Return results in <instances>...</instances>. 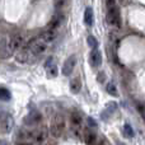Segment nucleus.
Here are the masks:
<instances>
[{
	"mask_svg": "<svg viewBox=\"0 0 145 145\" xmlns=\"http://www.w3.org/2000/svg\"><path fill=\"white\" fill-rule=\"evenodd\" d=\"M93 22H94V14H93V9L90 7L85 8L84 10V23L88 27H92Z\"/></svg>",
	"mask_w": 145,
	"mask_h": 145,
	"instance_id": "2eb2a0df",
	"label": "nucleus"
},
{
	"mask_svg": "<svg viewBox=\"0 0 145 145\" xmlns=\"http://www.w3.org/2000/svg\"><path fill=\"white\" fill-rule=\"evenodd\" d=\"M87 42H88V46H89L92 50H97V47H98V41H97V38H95L94 36H88Z\"/></svg>",
	"mask_w": 145,
	"mask_h": 145,
	"instance_id": "412c9836",
	"label": "nucleus"
},
{
	"mask_svg": "<svg viewBox=\"0 0 145 145\" xmlns=\"http://www.w3.org/2000/svg\"><path fill=\"white\" fill-rule=\"evenodd\" d=\"M56 37H57V35H56L55 31H50V29H47L46 32H43L38 38H40L41 41H43L45 43H47V45H48V43L54 42V41L56 40Z\"/></svg>",
	"mask_w": 145,
	"mask_h": 145,
	"instance_id": "ddd939ff",
	"label": "nucleus"
},
{
	"mask_svg": "<svg viewBox=\"0 0 145 145\" xmlns=\"http://www.w3.org/2000/svg\"><path fill=\"white\" fill-rule=\"evenodd\" d=\"M116 108H117V105H116L115 102H110V103H108V105L106 106L105 112L102 113V118H103V120H106V118L110 117V116L116 111Z\"/></svg>",
	"mask_w": 145,
	"mask_h": 145,
	"instance_id": "dca6fc26",
	"label": "nucleus"
},
{
	"mask_svg": "<svg viewBox=\"0 0 145 145\" xmlns=\"http://www.w3.org/2000/svg\"><path fill=\"white\" fill-rule=\"evenodd\" d=\"M107 23L113 28L121 27L120 9L116 5L115 0H108L107 1Z\"/></svg>",
	"mask_w": 145,
	"mask_h": 145,
	"instance_id": "f257e3e1",
	"label": "nucleus"
},
{
	"mask_svg": "<svg viewBox=\"0 0 145 145\" xmlns=\"http://www.w3.org/2000/svg\"><path fill=\"white\" fill-rule=\"evenodd\" d=\"M1 127H3V131L4 133H10L14 127V121H13V117L12 115L9 113H1Z\"/></svg>",
	"mask_w": 145,
	"mask_h": 145,
	"instance_id": "423d86ee",
	"label": "nucleus"
},
{
	"mask_svg": "<svg viewBox=\"0 0 145 145\" xmlns=\"http://www.w3.org/2000/svg\"><path fill=\"white\" fill-rule=\"evenodd\" d=\"M12 98V94L7 89V88H0V101H4V102H8Z\"/></svg>",
	"mask_w": 145,
	"mask_h": 145,
	"instance_id": "6ab92c4d",
	"label": "nucleus"
},
{
	"mask_svg": "<svg viewBox=\"0 0 145 145\" xmlns=\"http://www.w3.org/2000/svg\"><path fill=\"white\" fill-rule=\"evenodd\" d=\"M87 123H88V127H89V129H97L98 127L97 122H95L92 117H88L87 118Z\"/></svg>",
	"mask_w": 145,
	"mask_h": 145,
	"instance_id": "b1692460",
	"label": "nucleus"
},
{
	"mask_svg": "<svg viewBox=\"0 0 145 145\" xmlns=\"http://www.w3.org/2000/svg\"><path fill=\"white\" fill-rule=\"evenodd\" d=\"M0 145H8V143L5 140H0Z\"/></svg>",
	"mask_w": 145,
	"mask_h": 145,
	"instance_id": "a878e982",
	"label": "nucleus"
},
{
	"mask_svg": "<svg viewBox=\"0 0 145 145\" xmlns=\"http://www.w3.org/2000/svg\"><path fill=\"white\" fill-rule=\"evenodd\" d=\"M0 50H1V47H0Z\"/></svg>",
	"mask_w": 145,
	"mask_h": 145,
	"instance_id": "c85d7f7f",
	"label": "nucleus"
},
{
	"mask_svg": "<svg viewBox=\"0 0 145 145\" xmlns=\"http://www.w3.org/2000/svg\"><path fill=\"white\" fill-rule=\"evenodd\" d=\"M64 130H65V118L63 115L56 113L52 117L51 121V126H50V133L54 138H60L63 135Z\"/></svg>",
	"mask_w": 145,
	"mask_h": 145,
	"instance_id": "f03ea898",
	"label": "nucleus"
},
{
	"mask_svg": "<svg viewBox=\"0 0 145 145\" xmlns=\"http://www.w3.org/2000/svg\"><path fill=\"white\" fill-rule=\"evenodd\" d=\"M106 90H107L108 94L113 95V97H117L118 95V90H117V88H116V85L113 84V83H107V85H106Z\"/></svg>",
	"mask_w": 145,
	"mask_h": 145,
	"instance_id": "a211bd4d",
	"label": "nucleus"
},
{
	"mask_svg": "<svg viewBox=\"0 0 145 145\" xmlns=\"http://www.w3.org/2000/svg\"><path fill=\"white\" fill-rule=\"evenodd\" d=\"M80 88H82V82H80L79 78L72 79L70 82V90L72 94H78V93L80 92Z\"/></svg>",
	"mask_w": 145,
	"mask_h": 145,
	"instance_id": "f3484780",
	"label": "nucleus"
},
{
	"mask_svg": "<svg viewBox=\"0 0 145 145\" xmlns=\"http://www.w3.org/2000/svg\"><path fill=\"white\" fill-rule=\"evenodd\" d=\"M42 120V115H41L40 111L33 110L28 113L27 117H24V123L25 125H35V123H38L40 121Z\"/></svg>",
	"mask_w": 145,
	"mask_h": 145,
	"instance_id": "0eeeda50",
	"label": "nucleus"
},
{
	"mask_svg": "<svg viewBox=\"0 0 145 145\" xmlns=\"http://www.w3.org/2000/svg\"><path fill=\"white\" fill-rule=\"evenodd\" d=\"M116 145H125V144L121 143V141H117V143H116Z\"/></svg>",
	"mask_w": 145,
	"mask_h": 145,
	"instance_id": "bb28decb",
	"label": "nucleus"
},
{
	"mask_svg": "<svg viewBox=\"0 0 145 145\" xmlns=\"http://www.w3.org/2000/svg\"><path fill=\"white\" fill-rule=\"evenodd\" d=\"M29 51H28V48L27 50H23L22 52H19L17 55V60L18 61H20V63H25V61H28V56H29Z\"/></svg>",
	"mask_w": 145,
	"mask_h": 145,
	"instance_id": "aec40b11",
	"label": "nucleus"
},
{
	"mask_svg": "<svg viewBox=\"0 0 145 145\" xmlns=\"http://www.w3.org/2000/svg\"><path fill=\"white\" fill-rule=\"evenodd\" d=\"M23 43H24V37H23V35L15 33V35H13L12 37H10L9 46H8L9 51L13 52V51H15V50H20V48L23 47Z\"/></svg>",
	"mask_w": 145,
	"mask_h": 145,
	"instance_id": "20e7f679",
	"label": "nucleus"
},
{
	"mask_svg": "<svg viewBox=\"0 0 145 145\" xmlns=\"http://www.w3.org/2000/svg\"><path fill=\"white\" fill-rule=\"evenodd\" d=\"M98 145H108V144L106 143L105 140H101V141H99V144H98Z\"/></svg>",
	"mask_w": 145,
	"mask_h": 145,
	"instance_id": "393cba45",
	"label": "nucleus"
},
{
	"mask_svg": "<svg viewBox=\"0 0 145 145\" xmlns=\"http://www.w3.org/2000/svg\"><path fill=\"white\" fill-rule=\"evenodd\" d=\"M75 65H76V55H71L66 59V61L63 65V75L65 76H69V75L72 72Z\"/></svg>",
	"mask_w": 145,
	"mask_h": 145,
	"instance_id": "39448f33",
	"label": "nucleus"
},
{
	"mask_svg": "<svg viewBox=\"0 0 145 145\" xmlns=\"http://www.w3.org/2000/svg\"><path fill=\"white\" fill-rule=\"evenodd\" d=\"M66 1H68V0H55V9H56V13H61V10L65 8Z\"/></svg>",
	"mask_w": 145,
	"mask_h": 145,
	"instance_id": "4be33fe9",
	"label": "nucleus"
},
{
	"mask_svg": "<svg viewBox=\"0 0 145 145\" xmlns=\"http://www.w3.org/2000/svg\"><path fill=\"white\" fill-rule=\"evenodd\" d=\"M64 14L63 13H56L55 15H54V18H52V20L50 22V25H48V29L50 31H55L56 32V29L57 28H60V25L63 24V22H64Z\"/></svg>",
	"mask_w": 145,
	"mask_h": 145,
	"instance_id": "9d476101",
	"label": "nucleus"
},
{
	"mask_svg": "<svg viewBox=\"0 0 145 145\" xmlns=\"http://www.w3.org/2000/svg\"><path fill=\"white\" fill-rule=\"evenodd\" d=\"M89 63L93 68L101 66V64H102V54L99 52L98 48L97 50H92V52H90V55H89Z\"/></svg>",
	"mask_w": 145,
	"mask_h": 145,
	"instance_id": "1a4fd4ad",
	"label": "nucleus"
},
{
	"mask_svg": "<svg viewBox=\"0 0 145 145\" xmlns=\"http://www.w3.org/2000/svg\"><path fill=\"white\" fill-rule=\"evenodd\" d=\"M95 140H97V135H95V133L92 130V129L87 127L85 129V131H84V141H85V144L92 145Z\"/></svg>",
	"mask_w": 145,
	"mask_h": 145,
	"instance_id": "4468645a",
	"label": "nucleus"
},
{
	"mask_svg": "<svg viewBox=\"0 0 145 145\" xmlns=\"http://www.w3.org/2000/svg\"><path fill=\"white\" fill-rule=\"evenodd\" d=\"M46 139H47V129L46 127H40L37 130H33V140L38 145L42 144Z\"/></svg>",
	"mask_w": 145,
	"mask_h": 145,
	"instance_id": "6e6552de",
	"label": "nucleus"
},
{
	"mask_svg": "<svg viewBox=\"0 0 145 145\" xmlns=\"http://www.w3.org/2000/svg\"><path fill=\"white\" fill-rule=\"evenodd\" d=\"M70 121H71V125L75 130H80V127L83 126V117L79 112L74 111L70 116Z\"/></svg>",
	"mask_w": 145,
	"mask_h": 145,
	"instance_id": "f8f14e48",
	"label": "nucleus"
},
{
	"mask_svg": "<svg viewBox=\"0 0 145 145\" xmlns=\"http://www.w3.org/2000/svg\"><path fill=\"white\" fill-rule=\"evenodd\" d=\"M18 145H31V144H28V143H20V144H18Z\"/></svg>",
	"mask_w": 145,
	"mask_h": 145,
	"instance_id": "cd10ccee",
	"label": "nucleus"
},
{
	"mask_svg": "<svg viewBox=\"0 0 145 145\" xmlns=\"http://www.w3.org/2000/svg\"><path fill=\"white\" fill-rule=\"evenodd\" d=\"M45 69L47 70L48 75H50L51 78H56V76H57V66H56V64L54 63L52 56H50V57L46 60V63H45Z\"/></svg>",
	"mask_w": 145,
	"mask_h": 145,
	"instance_id": "9b49d317",
	"label": "nucleus"
},
{
	"mask_svg": "<svg viewBox=\"0 0 145 145\" xmlns=\"http://www.w3.org/2000/svg\"><path fill=\"white\" fill-rule=\"evenodd\" d=\"M123 133H125V135L127 136V138H134V135H135L131 125H129V123H125V126H123Z\"/></svg>",
	"mask_w": 145,
	"mask_h": 145,
	"instance_id": "5701e85b",
	"label": "nucleus"
},
{
	"mask_svg": "<svg viewBox=\"0 0 145 145\" xmlns=\"http://www.w3.org/2000/svg\"><path fill=\"white\" fill-rule=\"evenodd\" d=\"M46 50H47V43L41 41L40 38H33V40H31L29 43H28V51L35 56L42 55Z\"/></svg>",
	"mask_w": 145,
	"mask_h": 145,
	"instance_id": "7ed1b4c3",
	"label": "nucleus"
}]
</instances>
